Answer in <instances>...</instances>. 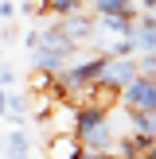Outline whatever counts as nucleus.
<instances>
[{
    "instance_id": "16",
    "label": "nucleus",
    "mask_w": 156,
    "mask_h": 159,
    "mask_svg": "<svg viewBox=\"0 0 156 159\" xmlns=\"http://www.w3.org/2000/svg\"><path fill=\"white\" fill-rule=\"evenodd\" d=\"M82 159H117V155H113V152H86Z\"/></svg>"
},
{
    "instance_id": "10",
    "label": "nucleus",
    "mask_w": 156,
    "mask_h": 159,
    "mask_svg": "<svg viewBox=\"0 0 156 159\" xmlns=\"http://www.w3.org/2000/svg\"><path fill=\"white\" fill-rule=\"evenodd\" d=\"M94 16H133L137 20V4L133 0H90Z\"/></svg>"
},
{
    "instance_id": "12",
    "label": "nucleus",
    "mask_w": 156,
    "mask_h": 159,
    "mask_svg": "<svg viewBox=\"0 0 156 159\" xmlns=\"http://www.w3.org/2000/svg\"><path fill=\"white\" fill-rule=\"evenodd\" d=\"M16 85V70H12V62H0V89H12Z\"/></svg>"
},
{
    "instance_id": "13",
    "label": "nucleus",
    "mask_w": 156,
    "mask_h": 159,
    "mask_svg": "<svg viewBox=\"0 0 156 159\" xmlns=\"http://www.w3.org/2000/svg\"><path fill=\"white\" fill-rule=\"evenodd\" d=\"M16 35H20V27H16V23L8 20V23H4V31H0V43H12Z\"/></svg>"
},
{
    "instance_id": "7",
    "label": "nucleus",
    "mask_w": 156,
    "mask_h": 159,
    "mask_svg": "<svg viewBox=\"0 0 156 159\" xmlns=\"http://www.w3.org/2000/svg\"><path fill=\"white\" fill-rule=\"evenodd\" d=\"M133 43H137V54H156V20L148 16L133 20Z\"/></svg>"
},
{
    "instance_id": "4",
    "label": "nucleus",
    "mask_w": 156,
    "mask_h": 159,
    "mask_svg": "<svg viewBox=\"0 0 156 159\" xmlns=\"http://www.w3.org/2000/svg\"><path fill=\"white\" fill-rule=\"evenodd\" d=\"M133 78H140V66H137V54H133V58H105V70H101V78H98V82H101V85H109V89H117V93H121L125 85L133 82Z\"/></svg>"
},
{
    "instance_id": "9",
    "label": "nucleus",
    "mask_w": 156,
    "mask_h": 159,
    "mask_svg": "<svg viewBox=\"0 0 156 159\" xmlns=\"http://www.w3.org/2000/svg\"><path fill=\"white\" fill-rule=\"evenodd\" d=\"M0 120L12 124V128H23V124H27V97L12 89V93H8V109L0 113Z\"/></svg>"
},
{
    "instance_id": "2",
    "label": "nucleus",
    "mask_w": 156,
    "mask_h": 159,
    "mask_svg": "<svg viewBox=\"0 0 156 159\" xmlns=\"http://www.w3.org/2000/svg\"><path fill=\"white\" fill-rule=\"evenodd\" d=\"M74 54H78V43H70V39L62 35V27H59V23H51V27H43V43L31 51V70L59 74V70L66 66Z\"/></svg>"
},
{
    "instance_id": "1",
    "label": "nucleus",
    "mask_w": 156,
    "mask_h": 159,
    "mask_svg": "<svg viewBox=\"0 0 156 159\" xmlns=\"http://www.w3.org/2000/svg\"><path fill=\"white\" fill-rule=\"evenodd\" d=\"M70 132L78 136V144L86 152H113V144H117L113 116H109V109H98V105H78Z\"/></svg>"
},
{
    "instance_id": "17",
    "label": "nucleus",
    "mask_w": 156,
    "mask_h": 159,
    "mask_svg": "<svg viewBox=\"0 0 156 159\" xmlns=\"http://www.w3.org/2000/svg\"><path fill=\"white\" fill-rule=\"evenodd\" d=\"M8 93H12V89H0V113L8 109Z\"/></svg>"
},
{
    "instance_id": "8",
    "label": "nucleus",
    "mask_w": 156,
    "mask_h": 159,
    "mask_svg": "<svg viewBox=\"0 0 156 159\" xmlns=\"http://www.w3.org/2000/svg\"><path fill=\"white\" fill-rule=\"evenodd\" d=\"M0 148H4V159H31V140L23 128H12Z\"/></svg>"
},
{
    "instance_id": "11",
    "label": "nucleus",
    "mask_w": 156,
    "mask_h": 159,
    "mask_svg": "<svg viewBox=\"0 0 156 159\" xmlns=\"http://www.w3.org/2000/svg\"><path fill=\"white\" fill-rule=\"evenodd\" d=\"M125 116H129L133 132H140V136H152V140H156V109H152V113H125Z\"/></svg>"
},
{
    "instance_id": "15",
    "label": "nucleus",
    "mask_w": 156,
    "mask_h": 159,
    "mask_svg": "<svg viewBox=\"0 0 156 159\" xmlns=\"http://www.w3.org/2000/svg\"><path fill=\"white\" fill-rule=\"evenodd\" d=\"M23 43H27V51H35V47H39V43H43V31H31V35H27V39H23Z\"/></svg>"
},
{
    "instance_id": "14",
    "label": "nucleus",
    "mask_w": 156,
    "mask_h": 159,
    "mask_svg": "<svg viewBox=\"0 0 156 159\" xmlns=\"http://www.w3.org/2000/svg\"><path fill=\"white\" fill-rule=\"evenodd\" d=\"M12 16H16V4L12 0H0V23H8Z\"/></svg>"
},
{
    "instance_id": "6",
    "label": "nucleus",
    "mask_w": 156,
    "mask_h": 159,
    "mask_svg": "<svg viewBox=\"0 0 156 159\" xmlns=\"http://www.w3.org/2000/svg\"><path fill=\"white\" fill-rule=\"evenodd\" d=\"M86 148L78 144L74 132H55L51 140H47V159H82Z\"/></svg>"
},
{
    "instance_id": "5",
    "label": "nucleus",
    "mask_w": 156,
    "mask_h": 159,
    "mask_svg": "<svg viewBox=\"0 0 156 159\" xmlns=\"http://www.w3.org/2000/svg\"><path fill=\"white\" fill-rule=\"evenodd\" d=\"M59 27H62V35H66L70 43H86V39L98 35V16H90V12H70V16L59 20Z\"/></svg>"
},
{
    "instance_id": "18",
    "label": "nucleus",
    "mask_w": 156,
    "mask_h": 159,
    "mask_svg": "<svg viewBox=\"0 0 156 159\" xmlns=\"http://www.w3.org/2000/svg\"><path fill=\"white\" fill-rule=\"evenodd\" d=\"M140 159H156V144H152V148H148V152H144V155H140Z\"/></svg>"
},
{
    "instance_id": "3",
    "label": "nucleus",
    "mask_w": 156,
    "mask_h": 159,
    "mask_svg": "<svg viewBox=\"0 0 156 159\" xmlns=\"http://www.w3.org/2000/svg\"><path fill=\"white\" fill-rule=\"evenodd\" d=\"M117 101L125 105V113H152L156 109V78H144V74L133 78Z\"/></svg>"
}]
</instances>
